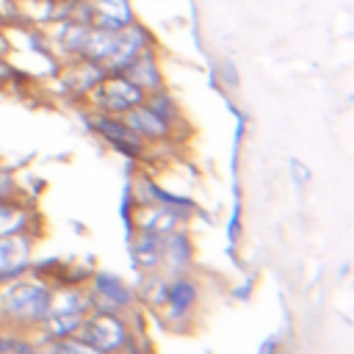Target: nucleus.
Returning <instances> with one entry per match:
<instances>
[{
  "instance_id": "obj_10",
  "label": "nucleus",
  "mask_w": 354,
  "mask_h": 354,
  "mask_svg": "<svg viewBox=\"0 0 354 354\" xmlns=\"http://www.w3.org/2000/svg\"><path fill=\"white\" fill-rule=\"evenodd\" d=\"M122 75H127V77H130L136 86H141L147 94L166 86V75H163V64H160L158 47L144 50V53L127 66V72H122Z\"/></svg>"
},
{
  "instance_id": "obj_3",
  "label": "nucleus",
  "mask_w": 354,
  "mask_h": 354,
  "mask_svg": "<svg viewBox=\"0 0 354 354\" xmlns=\"http://www.w3.org/2000/svg\"><path fill=\"white\" fill-rule=\"evenodd\" d=\"M83 343L94 346L102 354H122L124 343L130 337V329L122 318V313H102V310H88L75 332Z\"/></svg>"
},
{
  "instance_id": "obj_2",
  "label": "nucleus",
  "mask_w": 354,
  "mask_h": 354,
  "mask_svg": "<svg viewBox=\"0 0 354 354\" xmlns=\"http://www.w3.org/2000/svg\"><path fill=\"white\" fill-rule=\"evenodd\" d=\"M144 100H147V91L141 86H136L127 75H105L86 94L88 111H100V113H111V116H122L130 108L141 105Z\"/></svg>"
},
{
  "instance_id": "obj_16",
  "label": "nucleus",
  "mask_w": 354,
  "mask_h": 354,
  "mask_svg": "<svg viewBox=\"0 0 354 354\" xmlns=\"http://www.w3.org/2000/svg\"><path fill=\"white\" fill-rule=\"evenodd\" d=\"M113 44H116V33H111V30H100V28H88L86 41H83V50H80V58L105 64L108 55L113 53Z\"/></svg>"
},
{
  "instance_id": "obj_11",
  "label": "nucleus",
  "mask_w": 354,
  "mask_h": 354,
  "mask_svg": "<svg viewBox=\"0 0 354 354\" xmlns=\"http://www.w3.org/2000/svg\"><path fill=\"white\" fill-rule=\"evenodd\" d=\"M194 260V246L191 238L180 230H171L160 238V266L169 274H183Z\"/></svg>"
},
{
  "instance_id": "obj_22",
  "label": "nucleus",
  "mask_w": 354,
  "mask_h": 354,
  "mask_svg": "<svg viewBox=\"0 0 354 354\" xmlns=\"http://www.w3.org/2000/svg\"><path fill=\"white\" fill-rule=\"evenodd\" d=\"M8 354H39V346L22 335H8Z\"/></svg>"
},
{
  "instance_id": "obj_13",
  "label": "nucleus",
  "mask_w": 354,
  "mask_h": 354,
  "mask_svg": "<svg viewBox=\"0 0 354 354\" xmlns=\"http://www.w3.org/2000/svg\"><path fill=\"white\" fill-rule=\"evenodd\" d=\"M196 299H199V288H196V282H191V279H188V277H183V274H174V279L169 282L166 301H163L166 318H169V321L185 318V315L194 310Z\"/></svg>"
},
{
  "instance_id": "obj_4",
  "label": "nucleus",
  "mask_w": 354,
  "mask_h": 354,
  "mask_svg": "<svg viewBox=\"0 0 354 354\" xmlns=\"http://www.w3.org/2000/svg\"><path fill=\"white\" fill-rule=\"evenodd\" d=\"M149 47H158L155 33H152L144 22L133 19V22H127V25L116 33L113 53L108 55V61H105L102 66L108 69V75H122V72H127V66H130L144 50H149Z\"/></svg>"
},
{
  "instance_id": "obj_9",
  "label": "nucleus",
  "mask_w": 354,
  "mask_h": 354,
  "mask_svg": "<svg viewBox=\"0 0 354 354\" xmlns=\"http://www.w3.org/2000/svg\"><path fill=\"white\" fill-rule=\"evenodd\" d=\"M30 266V241L19 235H0V279L22 277Z\"/></svg>"
},
{
  "instance_id": "obj_14",
  "label": "nucleus",
  "mask_w": 354,
  "mask_h": 354,
  "mask_svg": "<svg viewBox=\"0 0 354 354\" xmlns=\"http://www.w3.org/2000/svg\"><path fill=\"white\" fill-rule=\"evenodd\" d=\"M138 230L141 232H155V235H166L171 230L180 227L183 221V213L174 210V207H166V205H144V210L138 213Z\"/></svg>"
},
{
  "instance_id": "obj_1",
  "label": "nucleus",
  "mask_w": 354,
  "mask_h": 354,
  "mask_svg": "<svg viewBox=\"0 0 354 354\" xmlns=\"http://www.w3.org/2000/svg\"><path fill=\"white\" fill-rule=\"evenodd\" d=\"M50 285L36 277H14L0 290V321L17 329H30L50 315Z\"/></svg>"
},
{
  "instance_id": "obj_5",
  "label": "nucleus",
  "mask_w": 354,
  "mask_h": 354,
  "mask_svg": "<svg viewBox=\"0 0 354 354\" xmlns=\"http://www.w3.org/2000/svg\"><path fill=\"white\" fill-rule=\"evenodd\" d=\"M86 124L105 141L111 144L116 152H122L124 158H141L147 152V144L124 124L122 116H111V113H100V111H88L86 113Z\"/></svg>"
},
{
  "instance_id": "obj_20",
  "label": "nucleus",
  "mask_w": 354,
  "mask_h": 354,
  "mask_svg": "<svg viewBox=\"0 0 354 354\" xmlns=\"http://www.w3.org/2000/svg\"><path fill=\"white\" fill-rule=\"evenodd\" d=\"M28 227V213L6 199H0V235H19Z\"/></svg>"
},
{
  "instance_id": "obj_8",
  "label": "nucleus",
  "mask_w": 354,
  "mask_h": 354,
  "mask_svg": "<svg viewBox=\"0 0 354 354\" xmlns=\"http://www.w3.org/2000/svg\"><path fill=\"white\" fill-rule=\"evenodd\" d=\"M108 75V69L97 61H86V58H75V61H66L61 64V72L58 77L66 83V91L75 94V97H83Z\"/></svg>"
},
{
  "instance_id": "obj_15",
  "label": "nucleus",
  "mask_w": 354,
  "mask_h": 354,
  "mask_svg": "<svg viewBox=\"0 0 354 354\" xmlns=\"http://www.w3.org/2000/svg\"><path fill=\"white\" fill-rule=\"evenodd\" d=\"M88 310H91L88 290H80V288H61V290L50 293V315H69V313L86 315Z\"/></svg>"
},
{
  "instance_id": "obj_19",
  "label": "nucleus",
  "mask_w": 354,
  "mask_h": 354,
  "mask_svg": "<svg viewBox=\"0 0 354 354\" xmlns=\"http://www.w3.org/2000/svg\"><path fill=\"white\" fill-rule=\"evenodd\" d=\"M160 238L155 232H141L138 241L133 243V257L144 271H155L160 266Z\"/></svg>"
},
{
  "instance_id": "obj_24",
  "label": "nucleus",
  "mask_w": 354,
  "mask_h": 354,
  "mask_svg": "<svg viewBox=\"0 0 354 354\" xmlns=\"http://www.w3.org/2000/svg\"><path fill=\"white\" fill-rule=\"evenodd\" d=\"M218 75H221V80L227 86H238V72H235V66H232L230 58H221L218 61Z\"/></svg>"
},
{
  "instance_id": "obj_6",
  "label": "nucleus",
  "mask_w": 354,
  "mask_h": 354,
  "mask_svg": "<svg viewBox=\"0 0 354 354\" xmlns=\"http://www.w3.org/2000/svg\"><path fill=\"white\" fill-rule=\"evenodd\" d=\"M88 301L91 310H102V313H124L136 304V290L127 288L116 274L100 271L91 279V290H88Z\"/></svg>"
},
{
  "instance_id": "obj_18",
  "label": "nucleus",
  "mask_w": 354,
  "mask_h": 354,
  "mask_svg": "<svg viewBox=\"0 0 354 354\" xmlns=\"http://www.w3.org/2000/svg\"><path fill=\"white\" fill-rule=\"evenodd\" d=\"M144 105H149L158 116H163L169 124H174V127H180V122H183V108H180V102H177V97L163 86V88H158V91H149L147 94V100H144Z\"/></svg>"
},
{
  "instance_id": "obj_12",
  "label": "nucleus",
  "mask_w": 354,
  "mask_h": 354,
  "mask_svg": "<svg viewBox=\"0 0 354 354\" xmlns=\"http://www.w3.org/2000/svg\"><path fill=\"white\" fill-rule=\"evenodd\" d=\"M91 8H94L91 28H100V30L119 33L127 22L136 19L130 0H91Z\"/></svg>"
},
{
  "instance_id": "obj_25",
  "label": "nucleus",
  "mask_w": 354,
  "mask_h": 354,
  "mask_svg": "<svg viewBox=\"0 0 354 354\" xmlns=\"http://www.w3.org/2000/svg\"><path fill=\"white\" fill-rule=\"evenodd\" d=\"M44 354H50V351H44Z\"/></svg>"
},
{
  "instance_id": "obj_7",
  "label": "nucleus",
  "mask_w": 354,
  "mask_h": 354,
  "mask_svg": "<svg viewBox=\"0 0 354 354\" xmlns=\"http://www.w3.org/2000/svg\"><path fill=\"white\" fill-rule=\"evenodd\" d=\"M122 119H124V124L144 141V144H163V141H169V138H174V124H169L163 116H158L149 105H136V108H130L127 113H122Z\"/></svg>"
},
{
  "instance_id": "obj_23",
  "label": "nucleus",
  "mask_w": 354,
  "mask_h": 354,
  "mask_svg": "<svg viewBox=\"0 0 354 354\" xmlns=\"http://www.w3.org/2000/svg\"><path fill=\"white\" fill-rule=\"evenodd\" d=\"M288 169H290V177H293L296 188H304V185L310 183V169H307L301 160H290V163H288Z\"/></svg>"
},
{
  "instance_id": "obj_17",
  "label": "nucleus",
  "mask_w": 354,
  "mask_h": 354,
  "mask_svg": "<svg viewBox=\"0 0 354 354\" xmlns=\"http://www.w3.org/2000/svg\"><path fill=\"white\" fill-rule=\"evenodd\" d=\"M80 321H83V315H77V313H69V315H47V318L39 324L41 340H44V343H53V340L75 337Z\"/></svg>"
},
{
  "instance_id": "obj_21",
  "label": "nucleus",
  "mask_w": 354,
  "mask_h": 354,
  "mask_svg": "<svg viewBox=\"0 0 354 354\" xmlns=\"http://www.w3.org/2000/svg\"><path fill=\"white\" fill-rule=\"evenodd\" d=\"M166 293H169V282L163 279V277H149V290H147V296H149V304L152 307H163V301H166Z\"/></svg>"
}]
</instances>
